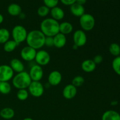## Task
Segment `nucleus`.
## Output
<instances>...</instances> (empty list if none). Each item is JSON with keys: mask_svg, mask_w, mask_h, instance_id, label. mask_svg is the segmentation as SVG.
<instances>
[{"mask_svg": "<svg viewBox=\"0 0 120 120\" xmlns=\"http://www.w3.org/2000/svg\"><path fill=\"white\" fill-rule=\"evenodd\" d=\"M46 36L40 30H32L28 33L26 42L27 46L35 50H40L45 46Z\"/></svg>", "mask_w": 120, "mask_h": 120, "instance_id": "obj_1", "label": "nucleus"}, {"mask_svg": "<svg viewBox=\"0 0 120 120\" xmlns=\"http://www.w3.org/2000/svg\"><path fill=\"white\" fill-rule=\"evenodd\" d=\"M59 24L58 21L52 18H48L41 22L40 30L45 36L53 37L59 33Z\"/></svg>", "mask_w": 120, "mask_h": 120, "instance_id": "obj_2", "label": "nucleus"}, {"mask_svg": "<svg viewBox=\"0 0 120 120\" xmlns=\"http://www.w3.org/2000/svg\"><path fill=\"white\" fill-rule=\"evenodd\" d=\"M32 82L29 73L25 71L18 73L14 76L12 80L13 86L18 90L26 89Z\"/></svg>", "mask_w": 120, "mask_h": 120, "instance_id": "obj_3", "label": "nucleus"}, {"mask_svg": "<svg viewBox=\"0 0 120 120\" xmlns=\"http://www.w3.org/2000/svg\"><path fill=\"white\" fill-rule=\"evenodd\" d=\"M28 31L22 25H16L12 30L11 35L13 39L18 45L26 41Z\"/></svg>", "mask_w": 120, "mask_h": 120, "instance_id": "obj_4", "label": "nucleus"}, {"mask_svg": "<svg viewBox=\"0 0 120 120\" xmlns=\"http://www.w3.org/2000/svg\"><path fill=\"white\" fill-rule=\"evenodd\" d=\"M80 25L84 32L90 31L95 26V18L91 14H84L80 17Z\"/></svg>", "mask_w": 120, "mask_h": 120, "instance_id": "obj_5", "label": "nucleus"}, {"mask_svg": "<svg viewBox=\"0 0 120 120\" xmlns=\"http://www.w3.org/2000/svg\"><path fill=\"white\" fill-rule=\"evenodd\" d=\"M28 91L29 94L31 95L32 96L38 98L43 94L45 88L41 82L32 81L28 88Z\"/></svg>", "mask_w": 120, "mask_h": 120, "instance_id": "obj_6", "label": "nucleus"}, {"mask_svg": "<svg viewBox=\"0 0 120 120\" xmlns=\"http://www.w3.org/2000/svg\"><path fill=\"white\" fill-rule=\"evenodd\" d=\"M74 45L78 48L84 46L87 41V37L85 32L82 29H77L73 35Z\"/></svg>", "mask_w": 120, "mask_h": 120, "instance_id": "obj_7", "label": "nucleus"}, {"mask_svg": "<svg viewBox=\"0 0 120 120\" xmlns=\"http://www.w3.org/2000/svg\"><path fill=\"white\" fill-rule=\"evenodd\" d=\"M50 55L49 53L45 50L40 49L36 52V56H35V60L36 62V64L41 66H46L50 63Z\"/></svg>", "mask_w": 120, "mask_h": 120, "instance_id": "obj_8", "label": "nucleus"}, {"mask_svg": "<svg viewBox=\"0 0 120 120\" xmlns=\"http://www.w3.org/2000/svg\"><path fill=\"white\" fill-rule=\"evenodd\" d=\"M14 76V71L9 65L2 64L0 65V81L9 82L12 79Z\"/></svg>", "mask_w": 120, "mask_h": 120, "instance_id": "obj_9", "label": "nucleus"}, {"mask_svg": "<svg viewBox=\"0 0 120 120\" xmlns=\"http://www.w3.org/2000/svg\"><path fill=\"white\" fill-rule=\"evenodd\" d=\"M37 50L34 48L26 46L21 49L20 52V56L23 60L26 62H31L35 60Z\"/></svg>", "mask_w": 120, "mask_h": 120, "instance_id": "obj_10", "label": "nucleus"}, {"mask_svg": "<svg viewBox=\"0 0 120 120\" xmlns=\"http://www.w3.org/2000/svg\"><path fill=\"white\" fill-rule=\"evenodd\" d=\"M29 75L32 81L41 82L43 77V70L42 67L38 64H34L30 68Z\"/></svg>", "mask_w": 120, "mask_h": 120, "instance_id": "obj_11", "label": "nucleus"}, {"mask_svg": "<svg viewBox=\"0 0 120 120\" xmlns=\"http://www.w3.org/2000/svg\"><path fill=\"white\" fill-rule=\"evenodd\" d=\"M62 80V75L60 71L53 70L49 74L48 77V83L52 86H57Z\"/></svg>", "mask_w": 120, "mask_h": 120, "instance_id": "obj_12", "label": "nucleus"}, {"mask_svg": "<svg viewBox=\"0 0 120 120\" xmlns=\"http://www.w3.org/2000/svg\"><path fill=\"white\" fill-rule=\"evenodd\" d=\"M77 93V87L73 84H69L66 86L63 89L62 94L63 97L67 100H71L76 97Z\"/></svg>", "mask_w": 120, "mask_h": 120, "instance_id": "obj_13", "label": "nucleus"}, {"mask_svg": "<svg viewBox=\"0 0 120 120\" xmlns=\"http://www.w3.org/2000/svg\"><path fill=\"white\" fill-rule=\"evenodd\" d=\"M54 46L57 49H61L65 46L67 43V39L66 35L58 33L55 36H53Z\"/></svg>", "mask_w": 120, "mask_h": 120, "instance_id": "obj_14", "label": "nucleus"}, {"mask_svg": "<svg viewBox=\"0 0 120 120\" xmlns=\"http://www.w3.org/2000/svg\"><path fill=\"white\" fill-rule=\"evenodd\" d=\"M9 66L13 71L17 73L25 71V66L23 62L17 58H14L11 60Z\"/></svg>", "mask_w": 120, "mask_h": 120, "instance_id": "obj_15", "label": "nucleus"}, {"mask_svg": "<svg viewBox=\"0 0 120 120\" xmlns=\"http://www.w3.org/2000/svg\"><path fill=\"white\" fill-rule=\"evenodd\" d=\"M97 64L94 62L93 59L84 60L81 64L82 70L86 73H91L96 69Z\"/></svg>", "mask_w": 120, "mask_h": 120, "instance_id": "obj_16", "label": "nucleus"}, {"mask_svg": "<svg viewBox=\"0 0 120 120\" xmlns=\"http://www.w3.org/2000/svg\"><path fill=\"white\" fill-rule=\"evenodd\" d=\"M70 11L71 14L76 17H80L85 14V9L83 5L75 2L70 6Z\"/></svg>", "mask_w": 120, "mask_h": 120, "instance_id": "obj_17", "label": "nucleus"}, {"mask_svg": "<svg viewBox=\"0 0 120 120\" xmlns=\"http://www.w3.org/2000/svg\"><path fill=\"white\" fill-rule=\"evenodd\" d=\"M52 18L59 21L62 20L64 17V12L62 8L59 7H55L52 8L50 11Z\"/></svg>", "mask_w": 120, "mask_h": 120, "instance_id": "obj_18", "label": "nucleus"}, {"mask_svg": "<svg viewBox=\"0 0 120 120\" xmlns=\"http://www.w3.org/2000/svg\"><path fill=\"white\" fill-rule=\"evenodd\" d=\"M101 120H120V114L115 110H107L102 115Z\"/></svg>", "mask_w": 120, "mask_h": 120, "instance_id": "obj_19", "label": "nucleus"}, {"mask_svg": "<svg viewBox=\"0 0 120 120\" xmlns=\"http://www.w3.org/2000/svg\"><path fill=\"white\" fill-rule=\"evenodd\" d=\"M8 14L12 16H19L22 13V8L18 4H11L7 8Z\"/></svg>", "mask_w": 120, "mask_h": 120, "instance_id": "obj_20", "label": "nucleus"}, {"mask_svg": "<svg viewBox=\"0 0 120 120\" xmlns=\"http://www.w3.org/2000/svg\"><path fill=\"white\" fill-rule=\"evenodd\" d=\"M73 30V26L69 22H63L59 24V32L64 35L71 34Z\"/></svg>", "mask_w": 120, "mask_h": 120, "instance_id": "obj_21", "label": "nucleus"}, {"mask_svg": "<svg viewBox=\"0 0 120 120\" xmlns=\"http://www.w3.org/2000/svg\"><path fill=\"white\" fill-rule=\"evenodd\" d=\"M0 116L5 120H11L15 116V111L11 107H5L0 110Z\"/></svg>", "mask_w": 120, "mask_h": 120, "instance_id": "obj_22", "label": "nucleus"}, {"mask_svg": "<svg viewBox=\"0 0 120 120\" xmlns=\"http://www.w3.org/2000/svg\"><path fill=\"white\" fill-rule=\"evenodd\" d=\"M18 45L14 40H9L4 44V50L5 52L11 53L15 50Z\"/></svg>", "mask_w": 120, "mask_h": 120, "instance_id": "obj_23", "label": "nucleus"}, {"mask_svg": "<svg viewBox=\"0 0 120 120\" xmlns=\"http://www.w3.org/2000/svg\"><path fill=\"white\" fill-rule=\"evenodd\" d=\"M10 32L6 28L0 29V44H4L6 42L9 40Z\"/></svg>", "mask_w": 120, "mask_h": 120, "instance_id": "obj_24", "label": "nucleus"}, {"mask_svg": "<svg viewBox=\"0 0 120 120\" xmlns=\"http://www.w3.org/2000/svg\"><path fill=\"white\" fill-rule=\"evenodd\" d=\"M11 86L8 82H2L0 83V93L2 94H8L11 91Z\"/></svg>", "mask_w": 120, "mask_h": 120, "instance_id": "obj_25", "label": "nucleus"}, {"mask_svg": "<svg viewBox=\"0 0 120 120\" xmlns=\"http://www.w3.org/2000/svg\"><path fill=\"white\" fill-rule=\"evenodd\" d=\"M109 52L112 56L117 57L120 55V46L117 43H112L109 46Z\"/></svg>", "mask_w": 120, "mask_h": 120, "instance_id": "obj_26", "label": "nucleus"}, {"mask_svg": "<svg viewBox=\"0 0 120 120\" xmlns=\"http://www.w3.org/2000/svg\"><path fill=\"white\" fill-rule=\"evenodd\" d=\"M29 94L27 89H19L16 93V97L20 101H25L28 99Z\"/></svg>", "mask_w": 120, "mask_h": 120, "instance_id": "obj_27", "label": "nucleus"}, {"mask_svg": "<svg viewBox=\"0 0 120 120\" xmlns=\"http://www.w3.org/2000/svg\"><path fill=\"white\" fill-rule=\"evenodd\" d=\"M112 68L115 73L120 76V56L114 59L112 62Z\"/></svg>", "mask_w": 120, "mask_h": 120, "instance_id": "obj_28", "label": "nucleus"}, {"mask_svg": "<svg viewBox=\"0 0 120 120\" xmlns=\"http://www.w3.org/2000/svg\"><path fill=\"white\" fill-rule=\"evenodd\" d=\"M50 9L45 5H42L38 9V15L41 17H45L50 13Z\"/></svg>", "mask_w": 120, "mask_h": 120, "instance_id": "obj_29", "label": "nucleus"}, {"mask_svg": "<svg viewBox=\"0 0 120 120\" xmlns=\"http://www.w3.org/2000/svg\"><path fill=\"white\" fill-rule=\"evenodd\" d=\"M84 79L82 76H77L74 77L71 81V84L75 86L76 87H80L84 84Z\"/></svg>", "mask_w": 120, "mask_h": 120, "instance_id": "obj_30", "label": "nucleus"}, {"mask_svg": "<svg viewBox=\"0 0 120 120\" xmlns=\"http://www.w3.org/2000/svg\"><path fill=\"white\" fill-rule=\"evenodd\" d=\"M44 5L46 6L50 9L57 7L58 5L59 0H43Z\"/></svg>", "mask_w": 120, "mask_h": 120, "instance_id": "obj_31", "label": "nucleus"}, {"mask_svg": "<svg viewBox=\"0 0 120 120\" xmlns=\"http://www.w3.org/2000/svg\"><path fill=\"white\" fill-rule=\"evenodd\" d=\"M45 46H46L48 48L54 46L53 38L46 36L45 41Z\"/></svg>", "mask_w": 120, "mask_h": 120, "instance_id": "obj_32", "label": "nucleus"}, {"mask_svg": "<svg viewBox=\"0 0 120 120\" xmlns=\"http://www.w3.org/2000/svg\"><path fill=\"white\" fill-rule=\"evenodd\" d=\"M93 60L94 61V62L96 64H100V63L103 62V57L101 55H97L94 56V57L93 58Z\"/></svg>", "mask_w": 120, "mask_h": 120, "instance_id": "obj_33", "label": "nucleus"}, {"mask_svg": "<svg viewBox=\"0 0 120 120\" xmlns=\"http://www.w3.org/2000/svg\"><path fill=\"white\" fill-rule=\"evenodd\" d=\"M60 1L64 5L71 6L76 2V0H60Z\"/></svg>", "mask_w": 120, "mask_h": 120, "instance_id": "obj_34", "label": "nucleus"}, {"mask_svg": "<svg viewBox=\"0 0 120 120\" xmlns=\"http://www.w3.org/2000/svg\"><path fill=\"white\" fill-rule=\"evenodd\" d=\"M87 2V0H76V3L79 4L80 5H84Z\"/></svg>", "mask_w": 120, "mask_h": 120, "instance_id": "obj_35", "label": "nucleus"}, {"mask_svg": "<svg viewBox=\"0 0 120 120\" xmlns=\"http://www.w3.org/2000/svg\"><path fill=\"white\" fill-rule=\"evenodd\" d=\"M4 18L3 15L0 14V24H1L4 22Z\"/></svg>", "mask_w": 120, "mask_h": 120, "instance_id": "obj_36", "label": "nucleus"}, {"mask_svg": "<svg viewBox=\"0 0 120 120\" xmlns=\"http://www.w3.org/2000/svg\"><path fill=\"white\" fill-rule=\"evenodd\" d=\"M117 104H118V101H112L111 103V105H116Z\"/></svg>", "mask_w": 120, "mask_h": 120, "instance_id": "obj_37", "label": "nucleus"}, {"mask_svg": "<svg viewBox=\"0 0 120 120\" xmlns=\"http://www.w3.org/2000/svg\"><path fill=\"white\" fill-rule=\"evenodd\" d=\"M23 120H34L32 118H30V117H27V118H24Z\"/></svg>", "mask_w": 120, "mask_h": 120, "instance_id": "obj_38", "label": "nucleus"}, {"mask_svg": "<svg viewBox=\"0 0 120 120\" xmlns=\"http://www.w3.org/2000/svg\"><path fill=\"white\" fill-rule=\"evenodd\" d=\"M101 1H105V0H101Z\"/></svg>", "mask_w": 120, "mask_h": 120, "instance_id": "obj_39", "label": "nucleus"}, {"mask_svg": "<svg viewBox=\"0 0 120 120\" xmlns=\"http://www.w3.org/2000/svg\"><path fill=\"white\" fill-rule=\"evenodd\" d=\"M1 83V81H0V83Z\"/></svg>", "mask_w": 120, "mask_h": 120, "instance_id": "obj_40", "label": "nucleus"}]
</instances>
